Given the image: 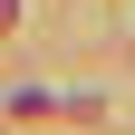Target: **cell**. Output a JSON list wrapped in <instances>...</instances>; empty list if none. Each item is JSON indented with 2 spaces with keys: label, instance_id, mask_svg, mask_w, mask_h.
Masks as SVG:
<instances>
[{
  "label": "cell",
  "instance_id": "6da1fadb",
  "mask_svg": "<svg viewBox=\"0 0 135 135\" xmlns=\"http://www.w3.org/2000/svg\"><path fill=\"white\" fill-rule=\"evenodd\" d=\"M10 20H20V0H0V29H10Z\"/></svg>",
  "mask_w": 135,
  "mask_h": 135
}]
</instances>
